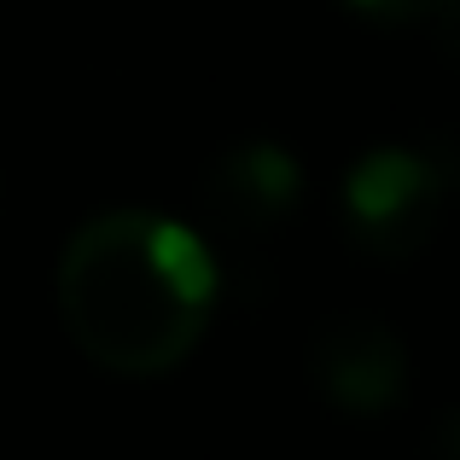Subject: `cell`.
<instances>
[{
    "mask_svg": "<svg viewBox=\"0 0 460 460\" xmlns=\"http://www.w3.org/2000/svg\"><path fill=\"white\" fill-rule=\"evenodd\" d=\"M216 309V262L192 227L152 210H105L58 257V314L93 367L157 379L181 367Z\"/></svg>",
    "mask_w": 460,
    "mask_h": 460,
    "instance_id": "cell-1",
    "label": "cell"
},
{
    "mask_svg": "<svg viewBox=\"0 0 460 460\" xmlns=\"http://www.w3.org/2000/svg\"><path fill=\"white\" fill-rule=\"evenodd\" d=\"M449 175L455 164L443 152H420V146L367 152L344 181L349 239L379 262H408L438 234L443 204H449Z\"/></svg>",
    "mask_w": 460,
    "mask_h": 460,
    "instance_id": "cell-2",
    "label": "cell"
},
{
    "mask_svg": "<svg viewBox=\"0 0 460 460\" xmlns=\"http://www.w3.org/2000/svg\"><path fill=\"white\" fill-rule=\"evenodd\" d=\"M314 391L349 420H385L408 391V349L373 314H344L332 321L309 349Z\"/></svg>",
    "mask_w": 460,
    "mask_h": 460,
    "instance_id": "cell-3",
    "label": "cell"
},
{
    "mask_svg": "<svg viewBox=\"0 0 460 460\" xmlns=\"http://www.w3.org/2000/svg\"><path fill=\"white\" fill-rule=\"evenodd\" d=\"M297 199H304V169L286 146H269V140L234 146L204 181V216L234 239H257L286 227Z\"/></svg>",
    "mask_w": 460,
    "mask_h": 460,
    "instance_id": "cell-4",
    "label": "cell"
},
{
    "mask_svg": "<svg viewBox=\"0 0 460 460\" xmlns=\"http://www.w3.org/2000/svg\"><path fill=\"white\" fill-rule=\"evenodd\" d=\"M349 12L361 18H379V23H455V6L460 0H344Z\"/></svg>",
    "mask_w": 460,
    "mask_h": 460,
    "instance_id": "cell-5",
    "label": "cell"
}]
</instances>
